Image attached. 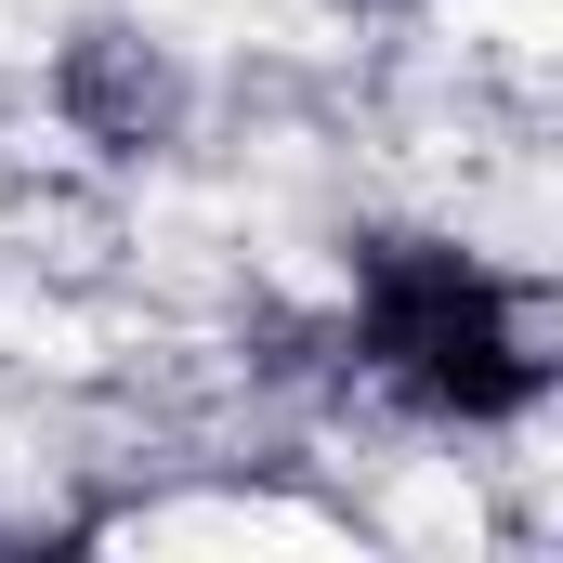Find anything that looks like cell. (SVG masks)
<instances>
[{
  "label": "cell",
  "instance_id": "7a4b0ae2",
  "mask_svg": "<svg viewBox=\"0 0 563 563\" xmlns=\"http://www.w3.org/2000/svg\"><path fill=\"white\" fill-rule=\"evenodd\" d=\"M53 106H66V132L106 144V157H170L184 119H197L184 53H170L157 26H79V40L53 53Z\"/></svg>",
  "mask_w": 563,
  "mask_h": 563
},
{
  "label": "cell",
  "instance_id": "6da1fadb",
  "mask_svg": "<svg viewBox=\"0 0 563 563\" xmlns=\"http://www.w3.org/2000/svg\"><path fill=\"white\" fill-rule=\"evenodd\" d=\"M341 341L420 432H511L551 394V301L459 236H367Z\"/></svg>",
  "mask_w": 563,
  "mask_h": 563
}]
</instances>
